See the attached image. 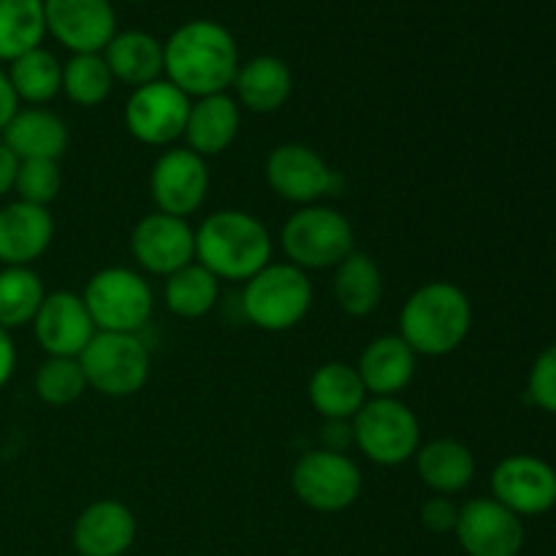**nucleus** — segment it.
Instances as JSON below:
<instances>
[{"label": "nucleus", "mask_w": 556, "mask_h": 556, "mask_svg": "<svg viewBox=\"0 0 556 556\" xmlns=\"http://www.w3.org/2000/svg\"><path fill=\"white\" fill-rule=\"evenodd\" d=\"M47 291L30 266H3L0 269V329L14 331L33 324Z\"/></svg>", "instance_id": "31"}, {"label": "nucleus", "mask_w": 556, "mask_h": 556, "mask_svg": "<svg viewBox=\"0 0 556 556\" xmlns=\"http://www.w3.org/2000/svg\"><path fill=\"white\" fill-rule=\"evenodd\" d=\"M16 112H20V98H16L14 87H11L9 74L0 68V134H3L5 125L11 123Z\"/></svg>", "instance_id": "37"}, {"label": "nucleus", "mask_w": 556, "mask_h": 556, "mask_svg": "<svg viewBox=\"0 0 556 556\" xmlns=\"http://www.w3.org/2000/svg\"><path fill=\"white\" fill-rule=\"evenodd\" d=\"M217 293H220V280L206 266H201L199 261L168 275L166 288H163L166 307L177 318L185 320L204 318L206 313H212V307L217 302Z\"/></svg>", "instance_id": "29"}, {"label": "nucleus", "mask_w": 556, "mask_h": 556, "mask_svg": "<svg viewBox=\"0 0 556 556\" xmlns=\"http://www.w3.org/2000/svg\"><path fill=\"white\" fill-rule=\"evenodd\" d=\"M85 369L87 389L101 391L103 396H134L150 380L152 358L139 334H117V331H96L90 345L79 356Z\"/></svg>", "instance_id": "8"}, {"label": "nucleus", "mask_w": 556, "mask_h": 556, "mask_svg": "<svg viewBox=\"0 0 556 556\" xmlns=\"http://www.w3.org/2000/svg\"><path fill=\"white\" fill-rule=\"evenodd\" d=\"M47 33L74 54L103 52L117 33L112 0H43Z\"/></svg>", "instance_id": "15"}, {"label": "nucleus", "mask_w": 556, "mask_h": 556, "mask_svg": "<svg viewBox=\"0 0 556 556\" xmlns=\"http://www.w3.org/2000/svg\"><path fill=\"white\" fill-rule=\"evenodd\" d=\"M239 123H242L239 103L228 92L195 98L190 103L188 125H185L188 150H193L204 161L206 157L223 155L237 141Z\"/></svg>", "instance_id": "20"}, {"label": "nucleus", "mask_w": 556, "mask_h": 556, "mask_svg": "<svg viewBox=\"0 0 556 556\" xmlns=\"http://www.w3.org/2000/svg\"><path fill=\"white\" fill-rule=\"evenodd\" d=\"M492 494L516 516H541L556 505V470L530 454H514L492 472Z\"/></svg>", "instance_id": "16"}, {"label": "nucleus", "mask_w": 556, "mask_h": 556, "mask_svg": "<svg viewBox=\"0 0 556 556\" xmlns=\"http://www.w3.org/2000/svg\"><path fill=\"white\" fill-rule=\"evenodd\" d=\"M334 302L351 318H367L383 299V271L369 255L353 250L340 266H334Z\"/></svg>", "instance_id": "27"}, {"label": "nucleus", "mask_w": 556, "mask_h": 556, "mask_svg": "<svg viewBox=\"0 0 556 556\" xmlns=\"http://www.w3.org/2000/svg\"><path fill=\"white\" fill-rule=\"evenodd\" d=\"M195 258L217 280L248 282L271 264V237L264 223L248 212H212L195 228Z\"/></svg>", "instance_id": "2"}, {"label": "nucleus", "mask_w": 556, "mask_h": 556, "mask_svg": "<svg viewBox=\"0 0 556 556\" xmlns=\"http://www.w3.org/2000/svg\"><path fill=\"white\" fill-rule=\"evenodd\" d=\"M288 264L299 269H331L353 253V226L331 206H302L280 233Z\"/></svg>", "instance_id": "7"}, {"label": "nucleus", "mask_w": 556, "mask_h": 556, "mask_svg": "<svg viewBox=\"0 0 556 556\" xmlns=\"http://www.w3.org/2000/svg\"><path fill=\"white\" fill-rule=\"evenodd\" d=\"M136 541V516L119 500H98L74 521L71 543L79 556H125Z\"/></svg>", "instance_id": "18"}, {"label": "nucleus", "mask_w": 556, "mask_h": 556, "mask_svg": "<svg viewBox=\"0 0 556 556\" xmlns=\"http://www.w3.org/2000/svg\"><path fill=\"white\" fill-rule=\"evenodd\" d=\"M418 478L440 497L465 492L476 478V456L465 443L451 438H438L421 445L416 454Z\"/></svg>", "instance_id": "26"}, {"label": "nucleus", "mask_w": 556, "mask_h": 556, "mask_svg": "<svg viewBox=\"0 0 556 556\" xmlns=\"http://www.w3.org/2000/svg\"><path fill=\"white\" fill-rule=\"evenodd\" d=\"M454 532L467 556H519L525 548V525L494 497L462 505Z\"/></svg>", "instance_id": "13"}, {"label": "nucleus", "mask_w": 556, "mask_h": 556, "mask_svg": "<svg viewBox=\"0 0 556 556\" xmlns=\"http://www.w3.org/2000/svg\"><path fill=\"white\" fill-rule=\"evenodd\" d=\"M0 136L20 161H60L68 150V128L43 106L20 109Z\"/></svg>", "instance_id": "22"}, {"label": "nucleus", "mask_w": 556, "mask_h": 556, "mask_svg": "<svg viewBox=\"0 0 556 556\" xmlns=\"http://www.w3.org/2000/svg\"><path fill=\"white\" fill-rule=\"evenodd\" d=\"M63 188V174L58 161H20L14 190L20 201L49 206Z\"/></svg>", "instance_id": "34"}, {"label": "nucleus", "mask_w": 556, "mask_h": 556, "mask_svg": "<svg viewBox=\"0 0 556 556\" xmlns=\"http://www.w3.org/2000/svg\"><path fill=\"white\" fill-rule=\"evenodd\" d=\"M101 54L114 81H123L134 90L157 81L163 74V43L152 33L139 30V27L114 33Z\"/></svg>", "instance_id": "23"}, {"label": "nucleus", "mask_w": 556, "mask_h": 556, "mask_svg": "<svg viewBox=\"0 0 556 556\" xmlns=\"http://www.w3.org/2000/svg\"><path fill=\"white\" fill-rule=\"evenodd\" d=\"M456 519H459V505L451 503V497H432L421 505V525L429 532H454Z\"/></svg>", "instance_id": "36"}, {"label": "nucleus", "mask_w": 556, "mask_h": 556, "mask_svg": "<svg viewBox=\"0 0 556 556\" xmlns=\"http://www.w3.org/2000/svg\"><path fill=\"white\" fill-rule=\"evenodd\" d=\"M239 71L233 33L215 20H190L163 43V74L188 98L226 92Z\"/></svg>", "instance_id": "1"}, {"label": "nucleus", "mask_w": 556, "mask_h": 556, "mask_svg": "<svg viewBox=\"0 0 556 556\" xmlns=\"http://www.w3.org/2000/svg\"><path fill=\"white\" fill-rule=\"evenodd\" d=\"M114 76L101 52L71 54L63 65V92L76 106L92 109L112 96Z\"/></svg>", "instance_id": "32"}, {"label": "nucleus", "mask_w": 556, "mask_h": 556, "mask_svg": "<svg viewBox=\"0 0 556 556\" xmlns=\"http://www.w3.org/2000/svg\"><path fill=\"white\" fill-rule=\"evenodd\" d=\"M472 304L459 286L445 280L427 282L400 313V337L416 356H448L467 340Z\"/></svg>", "instance_id": "3"}, {"label": "nucleus", "mask_w": 556, "mask_h": 556, "mask_svg": "<svg viewBox=\"0 0 556 556\" xmlns=\"http://www.w3.org/2000/svg\"><path fill=\"white\" fill-rule=\"evenodd\" d=\"M43 36V0H0V63L41 47Z\"/></svg>", "instance_id": "30"}, {"label": "nucleus", "mask_w": 556, "mask_h": 556, "mask_svg": "<svg viewBox=\"0 0 556 556\" xmlns=\"http://www.w3.org/2000/svg\"><path fill=\"white\" fill-rule=\"evenodd\" d=\"M33 331L47 356L79 358L98 329L79 293L54 291L43 299Z\"/></svg>", "instance_id": "17"}, {"label": "nucleus", "mask_w": 556, "mask_h": 556, "mask_svg": "<svg viewBox=\"0 0 556 556\" xmlns=\"http://www.w3.org/2000/svg\"><path fill=\"white\" fill-rule=\"evenodd\" d=\"M190 98L168 79L136 87L125 103V128L147 147H166L185 136Z\"/></svg>", "instance_id": "10"}, {"label": "nucleus", "mask_w": 556, "mask_h": 556, "mask_svg": "<svg viewBox=\"0 0 556 556\" xmlns=\"http://www.w3.org/2000/svg\"><path fill=\"white\" fill-rule=\"evenodd\" d=\"M313 307V282L293 264H269L244 282L242 309L264 331H288Z\"/></svg>", "instance_id": "4"}, {"label": "nucleus", "mask_w": 556, "mask_h": 556, "mask_svg": "<svg viewBox=\"0 0 556 556\" xmlns=\"http://www.w3.org/2000/svg\"><path fill=\"white\" fill-rule=\"evenodd\" d=\"M16 172H20V157L0 141V199L14 190Z\"/></svg>", "instance_id": "38"}, {"label": "nucleus", "mask_w": 556, "mask_h": 556, "mask_svg": "<svg viewBox=\"0 0 556 556\" xmlns=\"http://www.w3.org/2000/svg\"><path fill=\"white\" fill-rule=\"evenodd\" d=\"M353 443L369 462L383 467L405 465L421 448L418 416L396 396H375L353 416Z\"/></svg>", "instance_id": "5"}, {"label": "nucleus", "mask_w": 556, "mask_h": 556, "mask_svg": "<svg viewBox=\"0 0 556 556\" xmlns=\"http://www.w3.org/2000/svg\"><path fill=\"white\" fill-rule=\"evenodd\" d=\"M150 193L157 212L188 220L201 210L210 193L206 161L188 147L166 150L150 172Z\"/></svg>", "instance_id": "11"}, {"label": "nucleus", "mask_w": 556, "mask_h": 556, "mask_svg": "<svg viewBox=\"0 0 556 556\" xmlns=\"http://www.w3.org/2000/svg\"><path fill=\"white\" fill-rule=\"evenodd\" d=\"M416 351L400 334H386L364 348L356 369L367 394L400 396L416 378Z\"/></svg>", "instance_id": "21"}, {"label": "nucleus", "mask_w": 556, "mask_h": 556, "mask_svg": "<svg viewBox=\"0 0 556 556\" xmlns=\"http://www.w3.org/2000/svg\"><path fill=\"white\" fill-rule=\"evenodd\" d=\"M527 394H530L532 405L556 416V345H548L535 358L530 380H527Z\"/></svg>", "instance_id": "35"}, {"label": "nucleus", "mask_w": 556, "mask_h": 556, "mask_svg": "<svg viewBox=\"0 0 556 556\" xmlns=\"http://www.w3.org/2000/svg\"><path fill=\"white\" fill-rule=\"evenodd\" d=\"M54 239V220L49 206L11 201L0 210V264L30 266L41 258Z\"/></svg>", "instance_id": "19"}, {"label": "nucleus", "mask_w": 556, "mask_h": 556, "mask_svg": "<svg viewBox=\"0 0 556 556\" xmlns=\"http://www.w3.org/2000/svg\"><path fill=\"white\" fill-rule=\"evenodd\" d=\"M237 103L255 114H271L286 106L293 90V74L286 60L275 54H258L239 65L237 79Z\"/></svg>", "instance_id": "25"}, {"label": "nucleus", "mask_w": 556, "mask_h": 556, "mask_svg": "<svg viewBox=\"0 0 556 556\" xmlns=\"http://www.w3.org/2000/svg\"><path fill=\"white\" fill-rule=\"evenodd\" d=\"M98 331L139 334L150 320L155 299L144 277L125 266H109L87 280L81 293Z\"/></svg>", "instance_id": "6"}, {"label": "nucleus", "mask_w": 556, "mask_h": 556, "mask_svg": "<svg viewBox=\"0 0 556 556\" xmlns=\"http://www.w3.org/2000/svg\"><path fill=\"white\" fill-rule=\"evenodd\" d=\"M293 494L318 514L348 510L364 489V476L348 454L315 448L299 456L291 472Z\"/></svg>", "instance_id": "9"}, {"label": "nucleus", "mask_w": 556, "mask_h": 556, "mask_svg": "<svg viewBox=\"0 0 556 556\" xmlns=\"http://www.w3.org/2000/svg\"><path fill=\"white\" fill-rule=\"evenodd\" d=\"M266 182L280 199L299 206L318 204L337 188V174L307 144H280L266 157Z\"/></svg>", "instance_id": "12"}, {"label": "nucleus", "mask_w": 556, "mask_h": 556, "mask_svg": "<svg viewBox=\"0 0 556 556\" xmlns=\"http://www.w3.org/2000/svg\"><path fill=\"white\" fill-rule=\"evenodd\" d=\"M33 389H36V396L43 405H74L87 391V378L79 358L47 356V362L38 367L36 378H33Z\"/></svg>", "instance_id": "33"}, {"label": "nucleus", "mask_w": 556, "mask_h": 556, "mask_svg": "<svg viewBox=\"0 0 556 556\" xmlns=\"http://www.w3.org/2000/svg\"><path fill=\"white\" fill-rule=\"evenodd\" d=\"M309 405L326 421H353L367 402V389L356 367L345 362H329L318 367L307 386Z\"/></svg>", "instance_id": "24"}, {"label": "nucleus", "mask_w": 556, "mask_h": 556, "mask_svg": "<svg viewBox=\"0 0 556 556\" xmlns=\"http://www.w3.org/2000/svg\"><path fill=\"white\" fill-rule=\"evenodd\" d=\"M16 367V348L11 342V331L0 329V389L11 380Z\"/></svg>", "instance_id": "39"}, {"label": "nucleus", "mask_w": 556, "mask_h": 556, "mask_svg": "<svg viewBox=\"0 0 556 556\" xmlns=\"http://www.w3.org/2000/svg\"><path fill=\"white\" fill-rule=\"evenodd\" d=\"M130 253L141 269L168 277L195 261V228L182 217L152 212L134 226Z\"/></svg>", "instance_id": "14"}, {"label": "nucleus", "mask_w": 556, "mask_h": 556, "mask_svg": "<svg viewBox=\"0 0 556 556\" xmlns=\"http://www.w3.org/2000/svg\"><path fill=\"white\" fill-rule=\"evenodd\" d=\"M9 81L16 98L30 106H43L63 90V65L49 49L36 47L9 63Z\"/></svg>", "instance_id": "28"}]
</instances>
